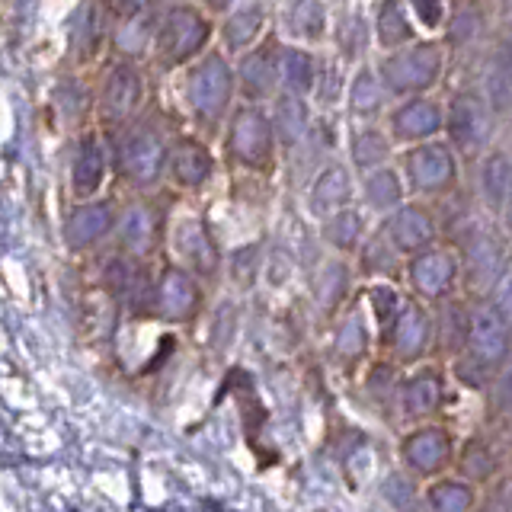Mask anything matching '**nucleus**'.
I'll return each mask as SVG.
<instances>
[{
    "label": "nucleus",
    "mask_w": 512,
    "mask_h": 512,
    "mask_svg": "<svg viewBox=\"0 0 512 512\" xmlns=\"http://www.w3.org/2000/svg\"><path fill=\"white\" fill-rule=\"evenodd\" d=\"M512 356V327L496 314V308L484 298L471 301V327L464 352L448 362V372L458 388L484 394L493 372Z\"/></svg>",
    "instance_id": "1"
},
{
    "label": "nucleus",
    "mask_w": 512,
    "mask_h": 512,
    "mask_svg": "<svg viewBox=\"0 0 512 512\" xmlns=\"http://www.w3.org/2000/svg\"><path fill=\"white\" fill-rule=\"evenodd\" d=\"M372 61L391 100L439 93L448 74V42L442 36H420L391 52H378Z\"/></svg>",
    "instance_id": "2"
},
{
    "label": "nucleus",
    "mask_w": 512,
    "mask_h": 512,
    "mask_svg": "<svg viewBox=\"0 0 512 512\" xmlns=\"http://www.w3.org/2000/svg\"><path fill=\"white\" fill-rule=\"evenodd\" d=\"M445 240L458 250L461 292L468 298H487L496 276H500L512 256V244L506 240L500 221H493L480 212V218L461 221L458 231Z\"/></svg>",
    "instance_id": "3"
},
{
    "label": "nucleus",
    "mask_w": 512,
    "mask_h": 512,
    "mask_svg": "<svg viewBox=\"0 0 512 512\" xmlns=\"http://www.w3.org/2000/svg\"><path fill=\"white\" fill-rule=\"evenodd\" d=\"M397 167L404 173L410 199L439 205L455 199L464 183V160L445 138H432L397 151Z\"/></svg>",
    "instance_id": "4"
},
{
    "label": "nucleus",
    "mask_w": 512,
    "mask_h": 512,
    "mask_svg": "<svg viewBox=\"0 0 512 512\" xmlns=\"http://www.w3.org/2000/svg\"><path fill=\"white\" fill-rule=\"evenodd\" d=\"M442 138L461 154L464 164H474L480 154L496 144L493 141L496 112H493L490 96L477 84H461L445 100V135Z\"/></svg>",
    "instance_id": "5"
},
{
    "label": "nucleus",
    "mask_w": 512,
    "mask_h": 512,
    "mask_svg": "<svg viewBox=\"0 0 512 512\" xmlns=\"http://www.w3.org/2000/svg\"><path fill=\"white\" fill-rule=\"evenodd\" d=\"M375 356L391 359L400 368L436 359V314H432V304L407 292L391 324L375 336Z\"/></svg>",
    "instance_id": "6"
},
{
    "label": "nucleus",
    "mask_w": 512,
    "mask_h": 512,
    "mask_svg": "<svg viewBox=\"0 0 512 512\" xmlns=\"http://www.w3.org/2000/svg\"><path fill=\"white\" fill-rule=\"evenodd\" d=\"M452 372L439 359H426L420 365L404 368L397 388V426L445 420V410L452 404Z\"/></svg>",
    "instance_id": "7"
},
{
    "label": "nucleus",
    "mask_w": 512,
    "mask_h": 512,
    "mask_svg": "<svg viewBox=\"0 0 512 512\" xmlns=\"http://www.w3.org/2000/svg\"><path fill=\"white\" fill-rule=\"evenodd\" d=\"M224 151L237 167L250 173H272L279 157V138L276 125L263 103H240L224 132Z\"/></svg>",
    "instance_id": "8"
},
{
    "label": "nucleus",
    "mask_w": 512,
    "mask_h": 512,
    "mask_svg": "<svg viewBox=\"0 0 512 512\" xmlns=\"http://www.w3.org/2000/svg\"><path fill=\"white\" fill-rule=\"evenodd\" d=\"M458 439L461 436L448 420L404 426L397 439V461L407 474L426 484V480H436L455 468Z\"/></svg>",
    "instance_id": "9"
},
{
    "label": "nucleus",
    "mask_w": 512,
    "mask_h": 512,
    "mask_svg": "<svg viewBox=\"0 0 512 512\" xmlns=\"http://www.w3.org/2000/svg\"><path fill=\"white\" fill-rule=\"evenodd\" d=\"M237 96V74L224 52H205L192 64L186 80V103L202 125L215 128L231 116Z\"/></svg>",
    "instance_id": "10"
},
{
    "label": "nucleus",
    "mask_w": 512,
    "mask_h": 512,
    "mask_svg": "<svg viewBox=\"0 0 512 512\" xmlns=\"http://www.w3.org/2000/svg\"><path fill=\"white\" fill-rule=\"evenodd\" d=\"M404 288L426 304H439L445 298L464 295L461 292V260L458 250L439 240L420 253H413L404 260Z\"/></svg>",
    "instance_id": "11"
},
{
    "label": "nucleus",
    "mask_w": 512,
    "mask_h": 512,
    "mask_svg": "<svg viewBox=\"0 0 512 512\" xmlns=\"http://www.w3.org/2000/svg\"><path fill=\"white\" fill-rule=\"evenodd\" d=\"M208 42H212V20L205 16V10L192 4L170 7L154 26L157 58L170 64V68H180V64L202 58Z\"/></svg>",
    "instance_id": "12"
},
{
    "label": "nucleus",
    "mask_w": 512,
    "mask_h": 512,
    "mask_svg": "<svg viewBox=\"0 0 512 512\" xmlns=\"http://www.w3.org/2000/svg\"><path fill=\"white\" fill-rule=\"evenodd\" d=\"M375 228L400 256H404V260L432 244H439V240H445L439 208L423 199H407L404 205H397L394 212L381 215L375 221Z\"/></svg>",
    "instance_id": "13"
},
{
    "label": "nucleus",
    "mask_w": 512,
    "mask_h": 512,
    "mask_svg": "<svg viewBox=\"0 0 512 512\" xmlns=\"http://www.w3.org/2000/svg\"><path fill=\"white\" fill-rule=\"evenodd\" d=\"M384 128L394 138L397 151L410 148V144L432 141L445 135V100L439 93H420L394 100L384 112Z\"/></svg>",
    "instance_id": "14"
},
{
    "label": "nucleus",
    "mask_w": 512,
    "mask_h": 512,
    "mask_svg": "<svg viewBox=\"0 0 512 512\" xmlns=\"http://www.w3.org/2000/svg\"><path fill=\"white\" fill-rule=\"evenodd\" d=\"M509 468H512V445L490 426L480 423L474 432L458 439L452 471L464 480H471L474 487L493 484V480L503 477Z\"/></svg>",
    "instance_id": "15"
},
{
    "label": "nucleus",
    "mask_w": 512,
    "mask_h": 512,
    "mask_svg": "<svg viewBox=\"0 0 512 512\" xmlns=\"http://www.w3.org/2000/svg\"><path fill=\"white\" fill-rule=\"evenodd\" d=\"M330 352L333 362L346 368V372H359L375 359V327L368 317L362 295L356 292L349 304L333 317V333H330Z\"/></svg>",
    "instance_id": "16"
},
{
    "label": "nucleus",
    "mask_w": 512,
    "mask_h": 512,
    "mask_svg": "<svg viewBox=\"0 0 512 512\" xmlns=\"http://www.w3.org/2000/svg\"><path fill=\"white\" fill-rule=\"evenodd\" d=\"M279 48L282 42L263 36L253 48L240 52L237 58V93L244 96V103H272L276 93L282 90L279 84Z\"/></svg>",
    "instance_id": "17"
},
{
    "label": "nucleus",
    "mask_w": 512,
    "mask_h": 512,
    "mask_svg": "<svg viewBox=\"0 0 512 512\" xmlns=\"http://www.w3.org/2000/svg\"><path fill=\"white\" fill-rule=\"evenodd\" d=\"M167 141L154 128H132L119 141V170L132 186H154L167 170Z\"/></svg>",
    "instance_id": "18"
},
{
    "label": "nucleus",
    "mask_w": 512,
    "mask_h": 512,
    "mask_svg": "<svg viewBox=\"0 0 512 512\" xmlns=\"http://www.w3.org/2000/svg\"><path fill=\"white\" fill-rule=\"evenodd\" d=\"M474 202L487 218L500 221L506 202L512 199V151L493 144L474 160Z\"/></svg>",
    "instance_id": "19"
},
{
    "label": "nucleus",
    "mask_w": 512,
    "mask_h": 512,
    "mask_svg": "<svg viewBox=\"0 0 512 512\" xmlns=\"http://www.w3.org/2000/svg\"><path fill=\"white\" fill-rule=\"evenodd\" d=\"M154 311L167 324H189L202 311V285L186 266H167L154 282Z\"/></svg>",
    "instance_id": "20"
},
{
    "label": "nucleus",
    "mask_w": 512,
    "mask_h": 512,
    "mask_svg": "<svg viewBox=\"0 0 512 512\" xmlns=\"http://www.w3.org/2000/svg\"><path fill=\"white\" fill-rule=\"evenodd\" d=\"M356 199H359V173L346 160H327L308 186V212L317 221L340 212V208L356 205Z\"/></svg>",
    "instance_id": "21"
},
{
    "label": "nucleus",
    "mask_w": 512,
    "mask_h": 512,
    "mask_svg": "<svg viewBox=\"0 0 512 512\" xmlns=\"http://www.w3.org/2000/svg\"><path fill=\"white\" fill-rule=\"evenodd\" d=\"M391 103L394 100L381 84L375 61L365 58L359 64H352L349 80H346V93H343L346 119L349 122H381Z\"/></svg>",
    "instance_id": "22"
},
{
    "label": "nucleus",
    "mask_w": 512,
    "mask_h": 512,
    "mask_svg": "<svg viewBox=\"0 0 512 512\" xmlns=\"http://www.w3.org/2000/svg\"><path fill=\"white\" fill-rule=\"evenodd\" d=\"M173 247L180 263L196 279H215L221 272V250L202 218H180L173 228Z\"/></svg>",
    "instance_id": "23"
},
{
    "label": "nucleus",
    "mask_w": 512,
    "mask_h": 512,
    "mask_svg": "<svg viewBox=\"0 0 512 512\" xmlns=\"http://www.w3.org/2000/svg\"><path fill=\"white\" fill-rule=\"evenodd\" d=\"M343 148H346V164L356 173L394 164L397 160V144L388 135L384 122H349Z\"/></svg>",
    "instance_id": "24"
},
{
    "label": "nucleus",
    "mask_w": 512,
    "mask_h": 512,
    "mask_svg": "<svg viewBox=\"0 0 512 512\" xmlns=\"http://www.w3.org/2000/svg\"><path fill=\"white\" fill-rule=\"evenodd\" d=\"M368 26H372L375 55L378 52H391V48H400V45L426 36V32L416 26L407 0H372V10H368Z\"/></svg>",
    "instance_id": "25"
},
{
    "label": "nucleus",
    "mask_w": 512,
    "mask_h": 512,
    "mask_svg": "<svg viewBox=\"0 0 512 512\" xmlns=\"http://www.w3.org/2000/svg\"><path fill=\"white\" fill-rule=\"evenodd\" d=\"M144 103V77L138 71V64L119 61L109 71L103 93H100V112L106 122H128Z\"/></svg>",
    "instance_id": "26"
},
{
    "label": "nucleus",
    "mask_w": 512,
    "mask_h": 512,
    "mask_svg": "<svg viewBox=\"0 0 512 512\" xmlns=\"http://www.w3.org/2000/svg\"><path fill=\"white\" fill-rule=\"evenodd\" d=\"M407 199H410V192H407L404 173H400L397 160H394V164H384V167H375V170L359 173V199H356V202H359L375 221H378L381 215L394 212V208H397V205H404Z\"/></svg>",
    "instance_id": "27"
},
{
    "label": "nucleus",
    "mask_w": 512,
    "mask_h": 512,
    "mask_svg": "<svg viewBox=\"0 0 512 512\" xmlns=\"http://www.w3.org/2000/svg\"><path fill=\"white\" fill-rule=\"evenodd\" d=\"M471 301L474 298L468 295H455V298L432 304V314H436V359L445 365L455 362L464 352V343H468Z\"/></svg>",
    "instance_id": "28"
},
{
    "label": "nucleus",
    "mask_w": 512,
    "mask_h": 512,
    "mask_svg": "<svg viewBox=\"0 0 512 512\" xmlns=\"http://www.w3.org/2000/svg\"><path fill=\"white\" fill-rule=\"evenodd\" d=\"M372 228H375V218L368 215L359 202L349 208H340V212H333L327 218H320V237H324L330 253L349 256V260L362 247V240L372 234Z\"/></svg>",
    "instance_id": "29"
},
{
    "label": "nucleus",
    "mask_w": 512,
    "mask_h": 512,
    "mask_svg": "<svg viewBox=\"0 0 512 512\" xmlns=\"http://www.w3.org/2000/svg\"><path fill=\"white\" fill-rule=\"evenodd\" d=\"M356 282H359V276H356V266H352L349 256L333 253L314 282V301H317L320 314L327 320L340 314L349 304V298L356 295Z\"/></svg>",
    "instance_id": "30"
},
{
    "label": "nucleus",
    "mask_w": 512,
    "mask_h": 512,
    "mask_svg": "<svg viewBox=\"0 0 512 512\" xmlns=\"http://www.w3.org/2000/svg\"><path fill=\"white\" fill-rule=\"evenodd\" d=\"M167 173L176 186L202 189L215 176V157L199 138H180L167 154Z\"/></svg>",
    "instance_id": "31"
},
{
    "label": "nucleus",
    "mask_w": 512,
    "mask_h": 512,
    "mask_svg": "<svg viewBox=\"0 0 512 512\" xmlns=\"http://www.w3.org/2000/svg\"><path fill=\"white\" fill-rule=\"evenodd\" d=\"M352 266H356L359 282L388 279V282L404 285V256L381 237L378 228H372V234L362 240V247L356 250V256H352Z\"/></svg>",
    "instance_id": "32"
},
{
    "label": "nucleus",
    "mask_w": 512,
    "mask_h": 512,
    "mask_svg": "<svg viewBox=\"0 0 512 512\" xmlns=\"http://www.w3.org/2000/svg\"><path fill=\"white\" fill-rule=\"evenodd\" d=\"M320 58L311 45H298V42H282L279 48V84L285 93H298V96H314L317 87V74H320Z\"/></svg>",
    "instance_id": "33"
},
{
    "label": "nucleus",
    "mask_w": 512,
    "mask_h": 512,
    "mask_svg": "<svg viewBox=\"0 0 512 512\" xmlns=\"http://www.w3.org/2000/svg\"><path fill=\"white\" fill-rule=\"evenodd\" d=\"M272 125H276V138H279V148H298V144L311 135V100L308 96H298V93H285L279 90L276 100H272Z\"/></svg>",
    "instance_id": "34"
},
{
    "label": "nucleus",
    "mask_w": 512,
    "mask_h": 512,
    "mask_svg": "<svg viewBox=\"0 0 512 512\" xmlns=\"http://www.w3.org/2000/svg\"><path fill=\"white\" fill-rule=\"evenodd\" d=\"M263 32H266V7L260 0H240V4L231 7L228 16H224L221 42L231 55H240L260 42Z\"/></svg>",
    "instance_id": "35"
},
{
    "label": "nucleus",
    "mask_w": 512,
    "mask_h": 512,
    "mask_svg": "<svg viewBox=\"0 0 512 512\" xmlns=\"http://www.w3.org/2000/svg\"><path fill=\"white\" fill-rule=\"evenodd\" d=\"M477 500H480V487L458 477L455 471L423 484V512H474Z\"/></svg>",
    "instance_id": "36"
},
{
    "label": "nucleus",
    "mask_w": 512,
    "mask_h": 512,
    "mask_svg": "<svg viewBox=\"0 0 512 512\" xmlns=\"http://www.w3.org/2000/svg\"><path fill=\"white\" fill-rule=\"evenodd\" d=\"M400 375L404 368L394 365L391 359L375 356L372 362L365 365V375H362V388L368 404H372L384 420L397 423V388H400Z\"/></svg>",
    "instance_id": "37"
},
{
    "label": "nucleus",
    "mask_w": 512,
    "mask_h": 512,
    "mask_svg": "<svg viewBox=\"0 0 512 512\" xmlns=\"http://www.w3.org/2000/svg\"><path fill=\"white\" fill-rule=\"evenodd\" d=\"M106 180V144L100 135H84L77 141V151L71 160V186L74 196L90 199Z\"/></svg>",
    "instance_id": "38"
},
{
    "label": "nucleus",
    "mask_w": 512,
    "mask_h": 512,
    "mask_svg": "<svg viewBox=\"0 0 512 512\" xmlns=\"http://www.w3.org/2000/svg\"><path fill=\"white\" fill-rule=\"evenodd\" d=\"M480 397H484V426L500 432L512 445V356L496 368Z\"/></svg>",
    "instance_id": "39"
},
{
    "label": "nucleus",
    "mask_w": 512,
    "mask_h": 512,
    "mask_svg": "<svg viewBox=\"0 0 512 512\" xmlns=\"http://www.w3.org/2000/svg\"><path fill=\"white\" fill-rule=\"evenodd\" d=\"M112 224H116V212H112L109 202H87L71 212L64 234H68V244L74 250H87L109 234Z\"/></svg>",
    "instance_id": "40"
},
{
    "label": "nucleus",
    "mask_w": 512,
    "mask_h": 512,
    "mask_svg": "<svg viewBox=\"0 0 512 512\" xmlns=\"http://www.w3.org/2000/svg\"><path fill=\"white\" fill-rule=\"evenodd\" d=\"M285 29L298 45H320L330 32V13L324 0H292L285 13Z\"/></svg>",
    "instance_id": "41"
},
{
    "label": "nucleus",
    "mask_w": 512,
    "mask_h": 512,
    "mask_svg": "<svg viewBox=\"0 0 512 512\" xmlns=\"http://www.w3.org/2000/svg\"><path fill=\"white\" fill-rule=\"evenodd\" d=\"M116 228H119V244L132 256H148L157 247L160 228H157V215L151 205H144V202L128 205Z\"/></svg>",
    "instance_id": "42"
},
{
    "label": "nucleus",
    "mask_w": 512,
    "mask_h": 512,
    "mask_svg": "<svg viewBox=\"0 0 512 512\" xmlns=\"http://www.w3.org/2000/svg\"><path fill=\"white\" fill-rule=\"evenodd\" d=\"M343 58H324L320 61V74H317V87H314V100L320 106H336L343 103L346 93V80L349 71H343Z\"/></svg>",
    "instance_id": "43"
},
{
    "label": "nucleus",
    "mask_w": 512,
    "mask_h": 512,
    "mask_svg": "<svg viewBox=\"0 0 512 512\" xmlns=\"http://www.w3.org/2000/svg\"><path fill=\"white\" fill-rule=\"evenodd\" d=\"M103 39V16L93 4H84L74 20V52L80 58H90L96 52V45Z\"/></svg>",
    "instance_id": "44"
},
{
    "label": "nucleus",
    "mask_w": 512,
    "mask_h": 512,
    "mask_svg": "<svg viewBox=\"0 0 512 512\" xmlns=\"http://www.w3.org/2000/svg\"><path fill=\"white\" fill-rule=\"evenodd\" d=\"M407 7L426 36H442L448 26V0H407Z\"/></svg>",
    "instance_id": "45"
},
{
    "label": "nucleus",
    "mask_w": 512,
    "mask_h": 512,
    "mask_svg": "<svg viewBox=\"0 0 512 512\" xmlns=\"http://www.w3.org/2000/svg\"><path fill=\"white\" fill-rule=\"evenodd\" d=\"M474 512H512V471L496 477L493 484L480 487V500Z\"/></svg>",
    "instance_id": "46"
},
{
    "label": "nucleus",
    "mask_w": 512,
    "mask_h": 512,
    "mask_svg": "<svg viewBox=\"0 0 512 512\" xmlns=\"http://www.w3.org/2000/svg\"><path fill=\"white\" fill-rule=\"evenodd\" d=\"M148 36H151V23L135 13V16H125V23L119 26L116 45L122 48L125 55H141L144 45H148Z\"/></svg>",
    "instance_id": "47"
},
{
    "label": "nucleus",
    "mask_w": 512,
    "mask_h": 512,
    "mask_svg": "<svg viewBox=\"0 0 512 512\" xmlns=\"http://www.w3.org/2000/svg\"><path fill=\"white\" fill-rule=\"evenodd\" d=\"M484 301H490L493 308H496V314H500L506 324L512 327V256H509V263L503 266L500 276H496V282H493V288L487 292Z\"/></svg>",
    "instance_id": "48"
},
{
    "label": "nucleus",
    "mask_w": 512,
    "mask_h": 512,
    "mask_svg": "<svg viewBox=\"0 0 512 512\" xmlns=\"http://www.w3.org/2000/svg\"><path fill=\"white\" fill-rule=\"evenodd\" d=\"M500 228H503L506 240H509V244H512V199L506 202V208H503V215H500Z\"/></svg>",
    "instance_id": "49"
},
{
    "label": "nucleus",
    "mask_w": 512,
    "mask_h": 512,
    "mask_svg": "<svg viewBox=\"0 0 512 512\" xmlns=\"http://www.w3.org/2000/svg\"><path fill=\"white\" fill-rule=\"evenodd\" d=\"M202 4H205L208 10H215V13H228L231 7L240 4V0H202Z\"/></svg>",
    "instance_id": "50"
},
{
    "label": "nucleus",
    "mask_w": 512,
    "mask_h": 512,
    "mask_svg": "<svg viewBox=\"0 0 512 512\" xmlns=\"http://www.w3.org/2000/svg\"><path fill=\"white\" fill-rule=\"evenodd\" d=\"M503 4H506V10L512 13V0H503Z\"/></svg>",
    "instance_id": "51"
},
{
    "label": "nucleus",
    "mask_w": 512,
    "mask_h": 512,
    "mask_svg": "<svg viewBox=\"0 0 512 512\" xmlns=\"http://www.w3.org/2000/svg\"><path fill=\"white\" fill-rule=\"evenodd\" d=\"M509 471H512V468H509Z\"/></svg>",
    "instance_id": "52"
}]
</instances>
